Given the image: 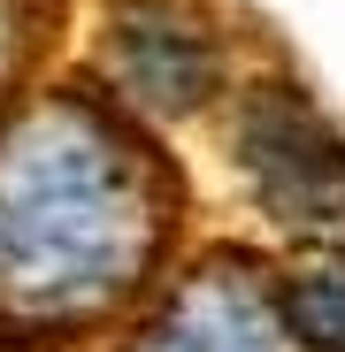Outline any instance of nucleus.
<instances>
[{
  "mask_svg": "<svg viewBox=\"0 0 345 352\" xmlns=\"http://www.w3.org/2000/svg\"><path fill=\"white\" fill-rule=\"evenodd\" d=\"M169 238L161 168L85 100H39L0 131V329L62 337L115 314Z\"/></svg>",
  "mask_w": 345,
  "mask_h": 352,
  "instance_id": "nucleus-1",
  "label": "nucleus"
},
{
  "mask_svg": "<svg viewBox=\"0 0 345 352\" xmlns=\"http://www.w3.org/2000/svg\"><path fill=\"white\" fill-rule=\"evenodd\" d=\"M238 168L276 230L345 245V138L300 85H253L238 107Z\"/></svg>",
  "mask_w": 345,
  "mask_h": 352,
  "instance_id": "nucleus-2",
  "label": "nucleus"
},
{
  "mask_svg": "<svg viewBox=\"0 0 345 352\" xmlns=\"http://www.w3.org/2000/svg\"><path fill=\"white\" fill-rule=\"evenodd\" d=\"M123 352H307V344L292 337L276 291L246 261H207Z\"/></svg>",
  "mask_w": 345,
  "mask_h": 352,
  "instance_id": "nucleus-3",
  "label": "nucleus"
},
{
  "mask_svg": "<svg viewBox=\"0 0 345 352\" xmlns=\"http://www.w3.org/2000/svg\"><path fill=\"white\" fill-rule=\"evenodd\" d=\"M107 77L146 115H192L222 85V46L185 8H123L107 31Z\"/></svg>",
  "mask_w": 345,
  "mask_h": 352,
  "instance_id": "nucleus-4",
  "label": "nucleus"
},
{
  "mask_svg": "<svg viewBox=\"0 0 345 352\" xmlns=\"http://www.w3.org/2000/svg\"><path fill=\"white\" fill-rule=\"evenodd\" d=\"M276 307L307 352H345V253H322L276 283Z\"/></svg>",
  "mask_w": 345,
  "mask_h": 352,
  "instance_id": "nucleus-5",
  "label": "nucleus"
},
{
  "mask_svg": "<svg viewBox=\"0 0 345 352\" xmlns=\"http://www.w3.org/2000/svg\"><path fill=\"white\" fill-rule=\"evenodd\" d=\"M16 62V0H0V69Z\"/></svg>",
  "mask_w": 345,
  "mask_h": 352,
  "instance_id": "nucleus-6",
  "label": "nucleus"
}]
</instances>
